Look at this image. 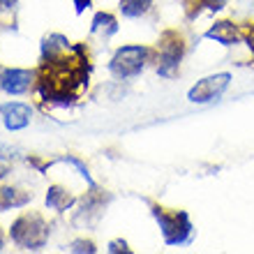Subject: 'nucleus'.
Masks as SVG:
<instances>
[{"instance_id": "7", "label": "nucleus", "mask_w": 254, "mask_h": 254, "mask_svg": "<svg viewBox=\"0 0 254 254\" xmlns=\"http://www.w3.org/2000/svg\"><path fill=\"white\" fill-rule=\"evenodd\" d=\"M0 116H2V123H5L7 129H23L30 123V116H33V109L23 104V102H7L0 107Z\"/></svg>"}, {"instance_id": "10", "label": "nucleus", "mask_w": 254, "mask_h": 254, "mask_svg": "<svg viewBox=\"0 0 254 254\" xmlns=\"http://www.w3.org/2000/svg\"><path fill=\"white\" fill-rule=\"evenodd\" d=\"M30 201V194H21L16 188H2L0 190V208H21Z\"/></svg>"}, {"instance_id": "13", "label": "nucleus", "mask_w": 254, "mask_h": 254, "mask_svg": "<svg viewBox=\"0 0 254 254\" xmlns=\"http://www.w3.org/2000/svg\"><path fill=\"white\" fill-rule=\"evenodd\" d=\"M227 2H229V0H196V5L206 7V9H222Z\"/></svg>"}, {"instance_id": "16", "label": "nucleus", "mask_w": 254, "mask_h": 254, "mask_svg": "<svg viewBox=\"0 0 254 254\" xmlns=\"http://www.w3.org/2000/svg\"><path fill=\"white\" fill-rule=\"evenodd\" d=\"M245 42L250 44V51H252V56H254V26L250 28V33L245 35Z\"/></svg>"}, {"instance_id": "9", "label": "nucleus", "mask_w": 254, "mask_h": 254, "mask_svg": "<svg viewBox=\"0 0 254 254\" xmlns=\"http://www.w3.org/2000/svg\"><path fill=\"white\" fill-rule=\"evenodd\" d=\"M74 203V196L67 190L63 188H51L47 194V206L51 208V210H58V213H63V210H67V208Z\"/></svg>"}, {"instance_id": "2", "label": "nucleus", "mask_w": 254, "mask_h": 254, "mask_svg": "<svg viewBox=\"0 0 254 254\" xmlns=\"http://www.w3.org/2000/svg\"><path fill=\"white\" fill-rule=\"evenodd\" d=\"M12 241L26 250H40L49 241V224L42 215H21L12 224Z\"/></svg>"}, {"instance_id": "4", "label": "nucleus", "mask_w": 254, "mask_h": 254, "mask_svg": "<svg viewBox=\"0 0 254 254\" xmlns=\"http://www.w3.org/2000/svg\"><path fill=\"white\" fill-rule=\"evenodd\" d=\"M183 54H185V42L178 33L169 30V33L162 35L160 47H157V54H155V63H157V74L164 76V79H171L178 74V67H181Z\"/></svg>"}, {"instance_id": "5", "label": "nucleus", "mask_w": 254, "mask_h": 254, "mask_svg": "<svg viewBox=\"0 0 254 254\" xmlns=\"http://www.w3.org/2000/svg\"><path fill=\"white\" fill-rule=\"evenodd\" d=\"M229 83H231V74L229 72H217L210 74L206 79L196 81L188 93V100L192 104H210V102H217L222 95L227 93Z\"/></svg>"}, {"instance_id": "1", "label": "nucleus", "mask_w": 254, "mask_h": 254, "mask_svg": "<svg viewBox=\"0 0 254 254\" xmlns=\"http://www.w3.org/2000/svg\"><path fill=\"white\" fill-rule=\"evenodd\" d=\"M153 49L148 47H139V44H134V47H123L118 49L109 63V72L114 74L118 81H127V79H134V76H139L146 65L153 61Z\"/></svg>"}, {"instance_id": "14", "label": "nucleus", "mask_w": 254, "mask_h": 254, "mask_svg": "<svg viewBox=\"0 0 254 254\" xmlns=\"http://www.w3.org/2000/svg\"><path fill=\"white\" fill-rule=\"evenodd\" d=\"M69 250H72V252H95L93 243H83V241H76Z\"/></svg>"}, {"instance_id": "3", "label": "nucleus", "mask_w": 254, "mask_h": 254, "mask_svg": "<svg viewBox=\"0 0 254 254\" xmlns=\"http://www.w3.org/2000/svg\"><path fill=\"white\" fill-rule=\"evenodd\" d=\"M153 215L157 224H160L167 245H185V243H190V238H192V222H190L188 213L155 208Z\"/></svg>"}, {"instance_id": "15", "label": "nucleus", "mask_w": 254, "mask_h": 254, "mask_svg": "<svg viewBox=\"0 0 254 254\" xmlns=\"http://www.w3.org/2000/svg\"><path fill=\"white\" fill-rule=\"evenodd\" d=\"M121 250H123V252H129V248H127V243L125 241H114V243H111V245H109V252H121Z\"/></svg>"}, {"instance_id": "6", "label": "nucleus", "mask_w": 254, "mask_h": 254, "mask_svg": "<svg viewBox=\"0 0 254 254\" xmlns=\"http://www.w3.org/2000/svg\"><path fill=\"white\" fill-rule=\"evenodd\" d=\"M35 83V74L28 69H19V67H5L0 72V88L7 95H23L28 93Z\"/></svg>"}, {"instance_id": "8", "label": "nucleus", "mask_w": 254, "mask_h": 254, "mask_svg": "<svg viewBox=\"0 0 254 254\" xmlns=\"http://www.w3.org/2000/svg\"><path fill=\"white\" fill-rule=\"evenodd\" d=\"M208 40H215L224 44V47H231V44H238L241 40H245V35L241 33V28L231 23V21H220V23H215L210 30L206 33Z\"/></svg>"}, {"instance_id": "17", "label": "nucleus", "mask_w": 254, "mask_h": 254, "mask_svg": "<svg viewBox=\"0 0 254 254\" xmlns=\"http://www.w3.org/2000/svg\"><path fill=\"white\" fill-rule=\"evenodd\" d=\"M0 250H2V236H0Z\"/></svg>"}, {"instance_id": "11", "label": "nucleus", "mask_w": 254, "mask_h": 254, "mask_svg": "<svg viewBox=\"0 0 254 254\" xmlns=\"http://www.w3.org/2000/svg\"><path fill=\"white\" fill-rule=\"evenodd\" d=\"M155 0H121V12L127 19H139L143 14L150 12Z\"/></svg>"}, {"instance_id": "12", "label": "nucleus", "mask_w": 254, "mask_h": 254, "mask_svg": "<svg viewBox=\"0 0 254 254\" xmlns=\"http://www.w3.org/2000/svg\"><path fill=\"white\" fill-rule=\"evenodd\" d=\"M118 30V21L107 12H100L97 16L93 19V33L102 35V37H111V35Z\"/></svg>"}]
</instances>
